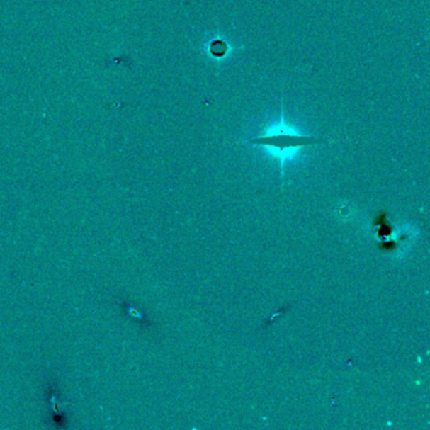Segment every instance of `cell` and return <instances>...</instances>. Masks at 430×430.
<instances>
[{
	"label": "cell",
	"instance_id": "1",
	"mask_svg": "<svg viewBox=\"0 0 430 430\" xmlns=\"http://www.w3.org/2000/svg\"><path fill=\"white\" fill-rule=\"evenodd\" d=\"M327 142L328 140L326 139L308 137V135H302L298 132H290L288 130H279L276 132H268L258 138L249 139L247 143L254 144V145H264V147L276 150L281 155H287L290 150L300 149L304 147H312V145L324 144Z\"/></svg>",
	"mask_w": 430,
	"mask_h": 430
}]
</instances>
